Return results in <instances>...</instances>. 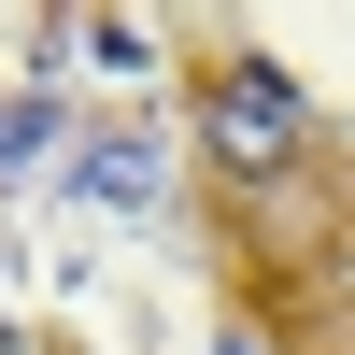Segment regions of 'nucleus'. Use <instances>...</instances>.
I'll list each match as a JSON object with an SVG mask.
<instances>
[{
  "instance_id": "nucleus-2",
  "label": "nucleus",
  "mask_w": 355,
  "mask_h": 355,
  "mask_svg": "<svg viewBox=\"0 0 355 355\" xmlns=\"http://www.w3.org/2000/svg\"><path fill=\"white\" fill-rule=\"evenodd\" d=\"M100 214H128V199H157V142H85V171H71Z\"/></svg>"
},
{
  "instance_id": "nucleus-1",
  "label": "nucleus",
  "mask_w": 355,
  "mask_h": 355,
  "mask_svg": "<svg viewBox=\"0 0 355 355\" xmlns=\"http://www.w3.org/2000/svg\"><path fill=\"white\" fill-rule=\"evenodd\" d=\"M199 142H214V171H242V185H256V171H284V157L313 142V100L284 85V57H227L214 100H199Z\"/></svg>"
},
{
  "instance_id": "nucleus-3",
  "label": "nucleus",
  "mask_w": 355,
  "mask_h": 355,
  "mask_svg": "<svg viewBox=\"0 0 355 355\" xmlns=\"http://www.w3.org/2000/svg\"><path fill=\"white\" fill-rule=\"evenodd\" d=\"M28 157H57V100L28 85V100H0V185H15Z\"/></svg>"
}]
</instances>
